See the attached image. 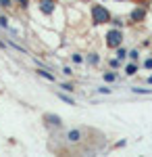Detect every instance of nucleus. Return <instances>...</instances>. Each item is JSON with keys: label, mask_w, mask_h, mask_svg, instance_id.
<instances>
[{"label": "nucleus", "mask_w": 152, "mask_h": 157, "mask_svg": "<svg viewBox=\"0 0 152 157\" xmlns=\"http://www.w3.org/2000/svg\"><path fill=\"white\" fill-rule=\"evenodd\" d=\"M133 94H152V88H140V86H131Z\"/></svg>", "instance_id": "f8f14e48"}, {"label": "nucleus", "mask_w": 152, "mask_h": 157, "mask_svg": "<svg viewBox=\"0 0 152 157\" xmlns=\"http://www.w3.org/2000/svg\"><path fill=\"white\" fill-rule=\"evenodd\" d=\"M35 73H38L40 78L48 80V82H56V75H54V73H50V69H46V67H38V69H35Z\"/></svg>", "instance_id": "1a4fd4ad"}, {"label": "nucleus", "mask_w": 152, "mask_h": 157, "mask_svg": "<svg viewBox=\"0 0 152 157\" xmlns=\"http://www.w3.org/2000/svg\"><path fill=\"white\" fill-rule=\"evenodd\" d=\"M85 138H88L85 128H71V130H67V134H65V140H67L69 145H81Z\"/></svg>", "instance_id": "7ed1b4c3"}, {"label": "nucleus", "mask_w": 152, "mask_h": 157, "mask_svg": "<svg viewBox=\"0 0 152 157\" xmlns=\"http://www.w3.org/2000/svg\"><path fill=\"white\" fill-rule=\"evenodd\" d=\"M63 75L71 78V75H73V67H69V65H67V67H63Z\"/></svg>", "instance_id": "393cba45"}, {"label": "nucleus", "mask_w": 152, "mask_h": 157, "mask_svg": "<svg viewBox=\"0 0 152 157\" xmlns=\"http://www.w3.org/2000/svg\"><path fill=\"white\" fill-rule=\"evenodd\" d=\"M56 97H59L60 101H65L67 105H75V98L69 97V94H65V92H56Z\"/></svg>", "instance_id": "4468645a"}, {"label": "nucleus", "mask_w": 152, "mask_h": 157, "mask_svg": "<svg viewBox=\"0 0 152 157\" xmlns=\"http://www.w3.org/2000/svg\"><path fill=\"white\" fill-rule=\"evenodd\" d=\"M81 2H92V0H81Z\"/></svg>", "instance_id": "c85d7f7f"}, {"label": "nucleus", "mask_w": 152, "mask_h": 157, "mask_svg": "<svg viewBox=\"0 0 152 157\" xmlns=\"http://www.w3.org/2000/svg\"><path fill=\"white\" fill-rule=\"evenodd\" d=\"M108 23L113 25V27H119V29H123V25H125V21L121 19V17H110V21Z\"/></svg>", "instance_id": "ddd939ff"}, {"label": "nucleus", "mask_w": 152, "mask_h": 157, "mask_svg": "<svg viewBox=\"0 0 152 157\" xmlns=\"http://www.w3.org/2000/svg\"><path fill=\"white\" fill-rule=\"evenodd\" d=\"M71 61H73L75 65H81L83 63V55L81 52H73V55H71Z\"/></svg>", "instance_id": "dca6fc26"}, {"label": "nucleus", "mask_w": 152, "mask_h": 157, "mask_svg": "<svg viewBox=\"0 0 152 157\" xmlns=\"http://www.w3.org/2000/svg\"><path fill=\"white\" fill-rule=\"evenodd\" d=\"M117 2H129V0H117Z\"/></svg>", "instance_id": "cd10ccee"}, {"label": "nucleus", "mask_w": 152, "mask_h": 157, "mask_svg": "<svg viewBox=\"0 0 152 157\" xmlns=\"http://www.w3.org/2000/svg\"><path fill=\"white\" fill-rule=\"evenodd\" d=\"M9 44H11V46H13V48H15V50H19V52H21V55H27V50H25V48H21V46H19V44H15V42H13V40H11V42H9Z\"/></svg>", "instance_id": "4be33fe9"}, {"label": "nucleus", "mask_w": 152, "mask_h": 157, "mask_svg": "<svg viewBox=\"0 0 152 157\" xmlns=\"http://www.w3.org/2000/svg\"><path fill=\"white\" fill-rule=\"evenodd\" d=\"M115 57H117V59L123 63V61L127 59V48H125L123 44H121V46H117V48H115Z\"/></svg>", "instance_id": "9b49d317"}, {"label": "nucleus", "mask_w": 152, "mask_h": 157, "mask_svg": "<svg viewBox=\"0 0 152 157\" xmlns=\"http://www.w3.org/2000/svg\"><path fill=\"white\" fill-rule=\"evenodd\" d=\"M102 80H104L106 84H113V82H117L119 80V73L115 69H110V71H102Z\"/></svg>", "instance_id": "9d476101"}, {"label": "nucleus", "mask_w": 152, "mask_h": 157, "mask_svg": "<svg viewBox=\"0 0 152 157\" xmlns=\"http://www.w3.org/2000/svg\"><path fill=\"white\" fill-rule=\"evenodd\" d=\"M90 17H92V23L94 25H106L110 21V11L106 9L104 4H92L90 6Z\"/></svg>", "instance_id": "f257e3e1"}, {"label": "nucleus", "mask_w": 152, "mask_h": 157, "mask_svg": "<svg viewBox=\"0 0 152 157\" xmlns=\"http://www.w3.org/2000/svg\"><path fill=\"white\" fill-rule=\"evenodd\" d=\"M0 27H4V29H9V19H6L4 15H0Z\"/></svg>", "instance_id": "5701e85b"}, {"label": "nucleus", "mask_w": 152, "mask_h": 157, "mask_svg": "<svg viewBox=\"0 0 152 157\" xmlns=\"http://www.w3.org/2000/svg\"><path fill=\"white\" fill-rule=\"evenodd\" d=\"M60 90L63 92H73L75 90V84L73 82H65V84H60Z\"/></svg>", "instance_id": "f3484780"}, {"label": "nucleus", "mask_w": 152, "mask_h": 157, "mask_svg": "<svg viewBox=\"0 0 152 157\" xmlns=\"http://www.w3.org/2000/svg\"><path fill=\"white\" fill-rule=\"evenodd\" d=\"M142 67H144L146 71H152V55H150V57H146V59H144V63H142Z\"/></svg>", "instance_id": "6ab92c4d"}, {"label": "nucleus", "mask_w": 152, "mask_h": 157, "mask_svg": "<svg viewBox=\"0 0 152 157\" xmlns=\"http://www.w3.org/2000/svg\"><path fill=\"white\" fill-rule=\"evenodd\" d=\"M83 63H88V65H90V67H96V65H98V63H100V55H98V52H88V55H85V57H83Z\"/></svg>", "instance_id": "6e6552de"}, {"label": "nucleus", "mask_w": 152, "mask_h": 157, "mask_svg": "<svg viewBox=\"0 0 152 157\" xmlns=\"http://www.w3.org/2000/svg\"><path fill=\"white\" fill-rule=\"evenodd\" d=\"M146 82H148V84H152V75H148V80H146Z\"/></svg>", "instance_id": "bb28decb"}, {"label": "nucleus", "mask_w": 152, "mask_h": 157, "mask_svg": "<svg viewBox=\"0 0 152 157\" xmlns=\"http://www.w3.org/2000/svg\"><path fill=\"white\" fill-rule=\"evenodd\" d=\"M108 67L117 71V69H121V61H119L117 57H115V59H110V61H108Z\"/></svg>", "instance_id": "a211bd4d"}, {"label": "nucleus", "mask_w": 152, "mask_h": 157, "mask_svg": "<svg viewBox=\"0 0 152 157\" xmlns=\"http://www.w3.org/2000/svg\"><path fill=\"white\" fill-rule=\"evenodd\" d=\"M0 6H2V9H11L13 0H0Z\"/></svg>", "instance_id": "a878e982"}, {"label": "nucleus", "mask_w": 152, "mask_h": 157, "mask_svg": "<svg viewBox=\"0 0 152 157\" xmlns=\"http://www.w3.org/2000/svg\"><path fill=\"white\" fill-rule=\"evenodd\" d=\"M136 4H140V6H146V9H150V6H152V0H136Z\"/></svg>", "instance_id": "412c9836"}, {"label": "nucleus", "mask_w": 152, "mask_h": 157, "mask_svg": "<svg viewBox=\"0 0 152 157\" xmlns=\"http://www.w3.org/2000/svg\"><path fill=\"white\" fill-rule=\"evenodd\" d=\"M146 17H148V9L146 6H140V4H136L133 9H131V13H129V23L131 25H138V23H144L146 21Z\"/></svg>", "instance_id": "20e7f679"}, {"label": "nucleus", "mask_w": 152, "mask_h": 157, "mask_svg": "<svg viewBox=\"0 0 152 157\" xmlns=\"http://www.w3.org/2000/svg\"><path fill=\"white\" fill-rule=\"evenodd\" d=\"M127 59L129 61H140V50H138V48L127 50Z\"/></svg>", "instance_id": "2eb2a0df"}, {"label": "nucleus", "mask_w": 152, "mask_h": 157, "mask_svg": "<svg viewBox=\"0 0 152 157\" xmlns=\"http://www.w3.org/2000/svg\"><path fill=\"white\" fill-rule=\"evenodd\" d=\"M44 121H46V126H52V128H63V120L59 115H54V113H46Z\"/></svg>", "instance_id": "423d86ee"}, {"label": "nucleus", "mask_w": 152, "mask_h": 157, "mask_svg": "<svg viewBox=\"0 0 152 157\" xmlns=\"http://www.w3.org/2000/svg\"><path fill=\"white\" fill-rule=\"evenodd\" d=\"M123 44V29H119V27H110L108 32L104 34V46L110 50H115L117 46Z\"/></svg>", "instance_id": "f03ea898"}, {"label": "nucleus", "mask_w": 152, "mask_h": 157, "mask_svg": "<svg viewBox=\"0 0 152 157\" xmlns=\"http://www.w3.org/2000/svg\"><path fill=\"white\" fill-rule=\"evenodd\" d=\"M96 92H98V94H110V92H113V88H106V86H100V88H98Z\"/></svg>", "instance_id": "aec40b11"}, {"label": "nucleus", "mask_w": 152, "mask_h": 157, "mask_svg": "<svg viewBox=\"0 0 152 157\" xmlns=\"http://www.w3.org/2000/svg\"><path fill=\"white\" fill-rule=\"evenodd\" d=\"M17 2H19V9H23V11L29 9V0H17Z\"/></svg>", "instance_id": "b1692460"}, {"label": "nucleus", "mask_w": 152, "mask_h": 157, "mask_svg": "<svg viewBox=\"0 0 152 157\" xmlns=\"http://www.w3.org/2000/svg\"><path fill=\"white\" fill-rule=\"evenodd\" d=\"M56 0H40L38 2V9H40V13L42 15H46V17H50V15H54V11H56Z\"/></svg>", "instance_id": "39448f33"}, {"label": "nucleus", "mask_w": 152, "mask_h": 157, "mask_svg": "<svg viewBox=\"0 0 152 157\" xmlns=\"http://www.w3.org/2000/svg\"><path fill=\"white\" fill-rule=\"evenodd\" d=\"M125 75H129V78H133L136 73L140 71V61H129V63H125Z\"/></svg>", "instance_id": "0eeeda50"}]
</instances>
